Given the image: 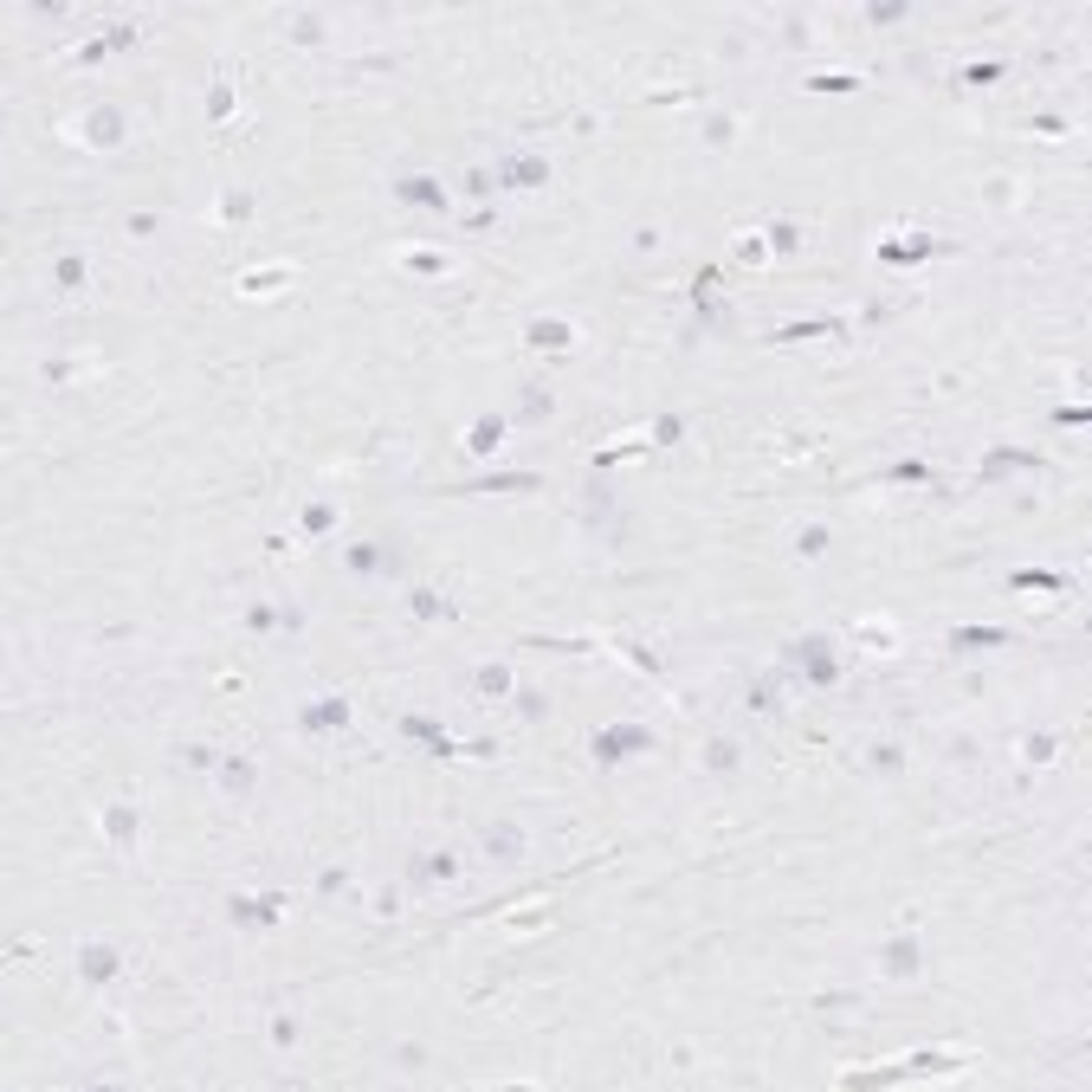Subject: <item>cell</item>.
I'll list each match as a JSON object with an SVG mask.
<instances>
[{"label": "cell", "mask_w": 1092, "mask_h": 1092, "mask_svg": "<svg viewBox=\"0 0 1092 1092\" xmlns=\"http://www.w3.org/2000/svg\"><path fill=\"white\" fill-rule=\"evenodd\" d=\"M634 750H653L647 724H615V731L595 737V756H602V763H621V756H634Z\"/></svg>", "instance_id": "cell-1"}, {"label": "cell", "mask_w": 1092, "mask_h": 1092, "mask_svg": "<svg viewBox=\"0 0 1092 1092\" xmlns=\"http://www.w3.org/2000/svg\"><path fill=\"white\" fill-rule=\"evenodd\" d=\"M550 181V162L543 156H504L498 162V188H543Z\"/></svg>", "instance_id": "cell-2"}, {"label": "cell", "mask_w": 1092, "mask_h": 1092, "mask_svg": "<svg viewBox=\"0 0 1092 1092\" xmlns=\"http://www.w3.org/2000/svg\"><path fill=\"white\" fill-rule=\"evenodd\" d=\"M796 653V666L808 672V685H834L840 679V666H834V653H827V640H802V647H789Z\"/></svg>", "instance_id": "cell-3"}, {"label": "cell", "mask_w": 1092, "mask_h": 1092, "mask_svg": "<svg viewBox=\"0 0 1092 1092\" xmlns=\"http://www.w3.org/2000/svg\"><path fill=\"white\" fill-rule=\"evenodd\" d=\"M297 724H304V731H343V724H350V705L343 699H310Z\"/></svg>", "instance_id": "cell-4"}, {"label": "cell", "mask_w": 1092, "mask_h": 1092, "mask_svg": "<svg viewBox=\"0 0 1092 1092\" xmlns=\"http://www.w3.org/2000/svg\"><path fill=\"white\" fill-rule=\"evenodd\" d=\"M394 194H401V201H414V207H434V213H446V188H440V181H427V175H407Z\"/></svg>", "instance_id": "cell-5"}, {"label": "cell", "mask_w": 1092, "mask_h": 1092, "mask_svg": "<svg viewBox=\"0 0 1092 1092\" xmlns=\"http://www.w3.org/2000/svg\"><path fill=\"white\" fill-rule=\"evenodd\" d=\"M78 970H85V983H110V976H117V950H110V944H85V950H78Z\"/></svg>", "instance_id": "cell-6"}, {"label": "cell", "mask_w": 1092, "mask_h": 1092, "mask_svg": "<svg viewBox=\"0 0 1092 1092\" xmlns=\"http://www.w3.org/2000/svg\"><path fill=\"white\" fill-rule=\"evenodd\" d=\"M498 440H504V414H478L466 446H472V453H498Z\"/></svg>", "instance_id": "cell-7"}, {"label": "cell", "mask_w": 1092, "mask_h": 1092, "mask_svg": "<svg viewBox=\"0 0 1092 1092\" xmlns=\"http://www.w3.org/2000/svg\"><path fill=\"white\" fill-rule=\"evenodd\" d=\"M531 343H537V350H569L575 330L562 323V317H537V323H531Z\"/></svg>", "instance_id": "cell-8"}, {"label": "cell", "mask_w": 1092, "mask_h": 1092, "mask_svg": "<svg viewBox=\"0 0 1092 1092\" xmlns=\"http://www.w3.org/2000/svg\"><path fill=\"white\" fill-rule=\"evenodd\" d=\"M226 912H233V924H272L285 905H278V899H233Z\"/></svg>", "instance_id": "cell-9"}, {"label": "cell", "mask_w": 1092, "mask_h": 1092, "mask_svg": "<svg viewBox=\"0 0 1092 1092\" xmlns=\"http://www.w3.org/2000/svg\"><path fill=\"white\" fill-rule=\"evenodd\" d=\"M85 129H91V143H97V149L123 143V117H117V110H91V123H85Z\"/></svg>", "instance_id": "cell-10"}, {"label": "cell", "mask_w": 1092, "mask_h": 1092, "mask_svg": "<svg viewBox=\"0 0 1092 1092\" xmlns=\"http://www.w3.org/2000/svg\"><path fill=\"white\" fill-rule=\"evenodd\" d=\"M950 647L956 653H963V647H1008V634H1002V627H956Z\"/></svg>", "instance_id": "cell-11"}, {"label": "cell", "mask_w": 1092, "mask_h": 1092, "mask_svg": "<svg viewBox=\"0 0 1092 1092\" xmlns=\"http://www.w3.org/2000/svg\"><path fill=\"white\" fill-rule=\"evenodd\" d=\"M401 731H407V737H421V743H434L440 756H453V737H446L434 718H401Z\"/></svg>", "instance_id": "cell-12"}, {"label": "cell", "mask_w": 1092, "mask_h": 1092, "mask_svg": "<svg viewBox=\"0 0 1092 1092\" xmlns=\"http://www.w3.org/2000/svg\"><path fill=\"white\" fill-rule=\"evenodd\" d=\"M472 491H537V472H491V478H478Z\"/></svg>", "instance_id": "cell-13"}, {"label": "cell", "mask_w": 1092, "mask_h": 1092, "mask_svg": "<svg viewBox=\"0 0 1092 1092\" xmlns=\"http://www.w3.org/2000/svg\"><path fill=\"white\" fill-rule=\"evenodd\" d=\"M350 569H356V575H375V569H394V556H382V543H356V550H350Z\"/></svg>", "instance_id": "cell-14"}, {"label": "cell", "mask_w": 1092, "mask_h": 1092, "mask_svg": "<svg viewBox=\"0 0 1092 1092\" xmlns=\"http://www.w3.org/2000/svg\"><path fill=\"white\" fill-rule=\"evenodd\" d=\"M485 847L504 853V859H518V853H524V834H518V827H485Z\"/></svg>", "instance_id": "cell-15"}, {"label": "cell", "mask_w": 1092, "mask_h": 1092, "mask_svg": "<svg viewBox=\"0 0 1092 1092\" xmlns=\"http://www.w3.org/2000/svg\"><path fill=\"white\" fill-rule=\"evenodd\" d=\"M886 970H892V976H912V970H918V944H912V937H899V944L886 950Z\"/></svg>", "instance_id": "cell-16"}, {"label": "cell", "mask_w": 1092, "mask_h": 1092, "mask_svg": "<svg viewBox=\"0 0 1092 1092\" xmlns=\"http://www.w3.org/2000/svg\"><path fill=\"white\" fill-rule=\"evenodd\" d=\"M808 91H821V97H840V91H859V78H853V72H821V78H808Z\"/></svg>", "instance_id": "cell-17"}, {"label": "cell", "mask_w": 1092, "mask_h": 1092, "mask_svg": "<svg viewBox=\"0 0 1092 1092\" xmlns=\"http://www.w3.org/2000/svg\"><path fill=\"white\" fill-rule=\"evenodd\" d=\"M1008 466H1047V459H1040V453H989V466H983V472H989V478H1002Z\"/></svg>", "instance_id": "cell-18"}, {"label": "cell", "mask_w": 1092, "mask_h": 1092, "mask_svg": "<svg viewBox=\"0 0 1092 1092\" xmlns=\"http://www.w3.org/2000/svg\"><path fill=\"white\" fill-rule=\"evenodd\" d=\"M104 827H110V840H129V834H136V808H123V802H110V815H104Z\"/></svg>", "instance_id": "cell-19"}, {"label": "cell", "mask_w": 1092, "mask_h": 1092, "mask_svg": "<svg viewBox=\"0 0 1092 1092\" xmlns=\"http://www.w3.org/2000/svg\"><path fill=\"white\" fill-rule=\"evenodd\" d=\"M1015 588H1054V595H1067V575H1054V569H1021Z\"/></svg>", "instance_id": "cell-20"}, {"label": "cell", "mask_w": 1092, "mask_h": 1092, "mask_svg": "<svg viewBox=\"0 0 1092 1092\" xmlns=\"http://www.w3.org/2000/svg\"><path fill=\"white\" fill-rule=\"evenodd\" d=\"M220 782L233 789V796H246V789H253V763H246V756H233V763L220 769Z\"/></svg>", "instance_id": "cell-21"}, {"label": "cell", "mask_w": 1092, "mask_h": 1092, "mask_svg": "<svg viewBox=\"0 0 1092 1092\" xmlns=\"http://www.w3.org/2000/svg\"><path fill=\"white\" fill-rule=\"evenodd\" d=\"M421 886H434V880H453V853H427V866L414 873Z\"/></svg>", "instance_id": "cell-22"}, {"label": "cell", "mask_w": 1092, "mask_h": 1092, "mask_svg": "<svg viewBox=\"0 0 1092 1092\" xmlns=\"http://www.w3.org/2000/svg\"><path fill=\"white\" fill-rule=\"evenodd\" d=\"M478 692H485V699H504V692H511V672H504V666H485V672H478Z\"/></svg>", "instance_id": "cell-23"}, {"label": "cell", "mask_w": 1092, "mask_h": 1092, "mask_svg": "<svg viewBox=\"0 0 1092 1092\" xmlns=\"http://www.w3.org/2000/svg\"><path fill=\"white\" fill-rule=\"evenodd\" d=\"M886 478H899V485H924V478H931V466H924V459H899Z\"/></svg>", "instance_id": "cell-24"}, {"label": "cell", "mask_w": 1092, "mask_h": 1092, "mask_svg": "<svg viewBox=\"0 0 1092 1092\" xmlns=\"http://www.w3.org/2000/svg\"><path fill=\"white\" fill-rule=\"evenodd\" d=\"M414 615H421V621H440V615H453V608H446L440 595H427V588H421V595H414Z\"/></svg>", "instance_id": "cell-25"}, {"label": "cell", "mask_w": 1092, "mask_h": 1092, "mask_svg": "<svg viewBox=\"0 0 1092 1092\" xmlns=\"http://www.w3.org/2000/svg\"><path fill=\"white\" fill-rule=\"evenodd\" d=\"M821 330H834V323H789V330H776V343H808V337H821Z\"/></svg>", "instance_id": "cell-26"}, {"label": "cell", "mask_w": 1092, "mask_h": 1092, "mask_svg": "<svg viewBox=\"0 0 1092 1092\" xmlns=\"http://www.w3.org/2000/svg\"><path fill=\"white\" fill-rule=\"evenodd\" d=\"M59 285H65V291L85 285V259H59Z\"/></svg>", "instance_id": "cell-27"}, {"label": "cell", "mask_w": 1092, "mask_h": 1092, "mask_svg": "<svg viewBox=\"0 0 1092 1092\" xmlns=\"http://www.w3.org/2000/svg\"><path fill=\"white\" fill-rule=\"evenodd\" d=\"M129 45H136V26H110L104 32V52H129Z\"/></svg>", "instance_id": "cell-28"}, {"label": "cell", "mask_w": 1092, "mask_h": 1092, "mask_svg": "<svg viewBox=\"0 0 1092 1092\" xmlns=\"http://www.w3.org/2000/svg\"><path fill=\"white\" fill-rule=\"evenodd\" d=\"M291 32H297V45H317V39H323V26L310 20V13H297V20H291Z\"/></svg>", "instance_id": "cell-29"}, {"label": "cell", "mask_w": 1092, "mask_h": 1092, "mask_svg": "<svg viewBox=\"0 0 1092 1092\" xmlns=\"http://www.w3.org/2000/svg\"><path fill=\"white\" fill-rule=\"evenodd\" d=\"M679 434H685V421H672V414H659V421H653V440H659V446H672Z\"/></svg>", "instance_id": "cell-30"}, {"label": "cell", "mask_w": 1092, "mask_h": 1092, "mask_svg": "<svg viewBox=\"0 0 1092 1092\" xmlns=\"http://www.w3.org/2000/svg\"><path fill=\"white\" fill-rule=\"evenodd\" d=\"M543 414H550V394L531 388V394H524V421H543Z\"/></svg>", "instance_id": "cell-31"}, {"label": "cell", "mask_w": 1092, "mask_h": 1092, "mask_svg": "<svg viewBox=\"0 0 1092 1092\" xmlns=\"http://www.w3.org/2000/svg\"><path fill=\"white\" fill-rule=\"evenodd\" d=\"M220 213H226V220H246V213H253V201H246V194H226Z\"/></svg>", "instance_id": "cell-32"}, {"label": "cell", "mask_w": 1092, "mask_h": 1092, "mask_svg": "<svg viewBox=\"0 0 1092 1092\" xmlns=\"http://www.w3.org/2000/svg\"><path fill=\"white\" fill-rule=\"evenodd\" d=\"M278 278H285V272H253V278H240V291H272Z\"/></svg>", "instance_id": "cell-33"}, {"label": "cell", "mask_w": 1092, "mask_h": 1092, "mask_svg": "<svg viewBox=\"0 0 1092 1092\" xmlns=\"http://www.w3.org/2000/svg\"><path fill=\"white\" fill-rule=\"evenodd\" d=\"M1047 756H1054V737H1047V731L1028 737V763H1047Z\"/></svg>", "instance_id": "cell-34"}, {"label": "cell", "mask_w": 1092, "mask_h": 1092, "mask_svg": "<svg viewBox=\"0 0 1092 1092\" xmlns=\"http://www.w3.org/2000/svg\"><path fill=\"white\" fill-rule=\"evenodd\" d=\"M821 550H827V531H821V524H815V531H802V556H821Z\"/></svg>", "instance_id": "cell-35"}, {"label": "cell", "mask_w": 1092, "mask_h": 1092, "mask_svg": "<svg viewBox=\"0 0 1092 1092\" xmlns=\"http://www.w3.org/2000/svg\"><path fill=\"white\" fill-rule=\"evenodd\" d=\"M963 78H970V85H996V78H1002V65H970Z\"/></svg>", "instance_id": "cell-36"}, {"label": "cell", "mask_w": 1092, "mask_h": 1092, "mask_svg": "<svg viewBox=\"0 0 1092 1092\" xmlns=\"http://www.w3.org/2000/svg\"><path fill=\"white\" fill-rule=\"evenodd\" d=\"M711 769H737V750H731V743H711Z\"/></svg>", "instance_id": "cell-37"}, {"label": "cell", "mask_w": 1092, "mask_h": 1092, "mask_svg": "<svg viewBox=\"0 0 1092 1092\" xmlns=\"http://www.w3.org/2000/svg\"><path fill=\"white\" fill-rule=\"evenodd\" d=\"M207 110H213V117H226V110H233V91H226V85H213V97H207Z\"/></svg>", "instance_id": "cell-38"}, {"label": "cell", "mask_w": 1092, "mask_h": 1092, "mask_svg": "<svg viewBox=\"0 0 1092 1092\" xmlns=\"http://www.w3.org/2000/svg\"><path fill=\"white\" fill-rule=\"evenodd\" d=\"M407 266H414V272H440L446 259H440V253H407Z\"/></svg>", "instance_id": "cell-39"}]
</instances>
